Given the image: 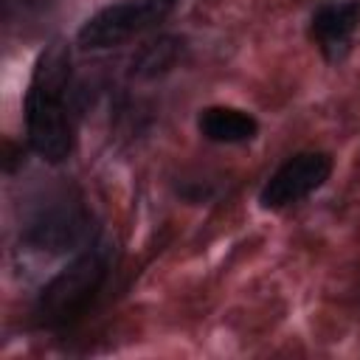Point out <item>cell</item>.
Returning a JSON list of instances; mask_svg holds the SVG:
<instances>
[{"instance_id":"6da1fadb","label":"cell","mask_w":360,"mask_h":360,"mask_svg":"<svg viewBox=\"0 0 360 360\" xmlns=\"http://www.w3.org/2000/svg\"><path fill=\"white\" fill-rule=\"evenodd\" d=\"M25 138L45 163H65L76 143L70 107V51L62 39H51L31 70L25 90Z\"/></svg>"},{"instance_id":"7a4b0ae2","label":"cell","mask_w":360,"mask_h":360,"mask_svg":"<svg viewBox=\"0 0 360 360\" xmlns=\"http://www.w3.org/2000/svg\"><path fill=\"white\" fill-rule=\"evenodd\" d=\"M112 264V245L96 239L84 245L65 267H59L37 292L34 321L42 329H62L82 318L93 298L107 284Z\"/></svg>"},{"instance_id":"3957f363","label":"cell","mask_w":360,"mask_h":360,"mask_svg":"<svg viewBox=\"0 0 360 360\" xmlns=\"http://www.w3.org/2000/svg\"><path fill=\"white\" fill-rule=\"evenodd\" d=\"M180 0H115L96 14H90L79 31L76 45L84 51H110L118 48L152 28H158Z\"/></svg>"},{"instance_id":"277c9868","label":"cell","mask_w":360,"mask_h":360,"mask_svg":"<svg viewBox=\"0 0 360 360\" xmlns=\"http://www.w3.org/2000/svg\"><path fill=\"white\" fill-rule=\"evenodd\" d=\"M332 174V155L326 152H295L290 155L262 186L259 205L264 211H284L315 194Z\"/></svg>"},{"instance_id":"5b68a950","label":"cell","mask_w":360,"mask_h":360,"mask_svg":"<svg viewBox=\"0 0 360 360\" xmlns=\"http://www.w3.org/2000/svg\"><path fill=\"white\" fill-rule=\"evenodd\" d=\"M360 28V0L321 3L309 17V39L326 62H340Z\"/></svg>"},{"instance_id":"8992f818","label":"cell","mask_w":360,"mask_h":360,"mask_svg":"<svg viewBox=\"0 0 360 360\" xmlns=\"http://www.w3.org/2000/svg\"><path fill=\"white\" fill-rule=\"evenodd\" d=\"M82 239H84V217L76 208L59 205V208L42 211L28 225L20 245H25V250L39 256H59L65 250L79 248Z\"/></svg>"},{"instance_id":"52a82bcc","label":"cell","mask_w":360,"mask_h":360,"mask_svg":"<svg viewBox=\"0 0 360 360\" xmlns=\"http://www.w3.org/2000/svg\"><path fill=\"white\" fill-rule=\"evenodd\" d=\"M197 132L211 143H248L259 135V121L242 107L211 104L197 112Z\"/></svg>"},{"instance_id":"ba28073f","label":"cell","mask_w":360,"mask_h":360,"mask_svg":"<svg viewBox=\"0 0 360 360\" xmlns=\"http://www.w3.org/2000/svg\"><path fill=\"white\" fill-rule=\"evenodd\" d=\"M183 53V39L177 37H158L155 42L143 45L141 53L132 59V76L155 79L158 73H166L174 68V62Z\"/></svg>"}]
</instances>
